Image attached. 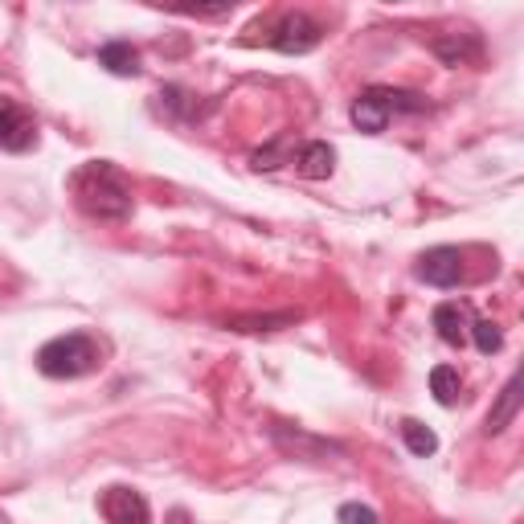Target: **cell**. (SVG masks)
Returning <instances> with one entry per match:
<instances>
[{
	"instance_id": "9",
	"label": "cell",
	"mask_w": 524,
	"mask_h": 524,
	"mask_svg": "<svg viewBox=\"0 0 524 524\" xmlns=\"http://www.w3.org/2000/svg\"><path fill=\"white\" fill-rule=\"evenodd\" d=\"M295 168H299L308 181H324V177H332V168H336V152H332V144H324V140L303 144L299 156H295Z\"/></svg>"
},
{
	"instance_id": "18",
	"label": "cell",
	"mask_w": 524,
	"mask_h": 524,
	"mask_svg": "<svg viewBox=\"0 0 524 524\" xmlns=\"http://www.w3.org/2000/svg\"><path fill=\"white\" fill-rule=\"evenodd\" d=\"M471 340H475V348L484 357H492V353H500V348H504V332L492 320H475L471 324Z\"/></svg>"
},
{
	"instance_id": "3",
	"label": "cell",
	"mask_w": 524,
	"mask_h": 524,
	"mask_svg": "<svg viewBox=\"0 0 524 524\" xmlns=\"http://www.w3.org/2000/svg\"><path fill=\"white\" fill-rule=\"evenodd\" d=\"M37 144V123L33 115L17 103L0 95V148L5 152H29Z\"/></svg>"
},
{
	"instance_id": "17",
	"label": "cell",
	"mask_w": 524,
	"mask_h": 524,
	"mask_svg": "<svg viewBox=\"0 0 524 524\" xmlns=\"http://www.w3.org/2000/svg\"><path fill=\"white\" fill-rule=\"evenodd\" d=\"M377 95H381V103H385L389 115H398V111H426V107H430L422 95H414V91H393V86H377Z\"/></svg>"
},
{
	"instance_id": "14",
	"label": "cell",
	"mask_w": 524,
	"mask_h": 524,
	"mask_svg": "<svg viewBox=\"0 0 524 524\" xmlns=\"http://www.w3.org/2000/svg\"><path fill=\"white\" fill-rule=\"evenodd\" d=\"M459 389H463L459 369H451V365H434L430 369V393H434V402H439V406H455Z\"/></svg>"
},
{
	"instance_id": "6",
	"label": "cell",
	"mask_w": 524,
	"mask_h": 524,
	"mask_svg": "<svg viewBox=\"0 0 524 524\" xmlns=\"http://www.w3.org/2000/svg\"><path fill=\"white\" fill-rule=\"evenodd\" d=\"M271 46H275L279 54H308V50L320 46V25H316L312 17H303V13L283 17V21L275 25V33H271Z\"/></svg>"
},
{
	"instance_id": "7",
	"label": "cell",
	"mask_w": 524,
	"mask_h": 524,
	"mask_svg": "<svg viewBox=\"0 0 524 524\" xmlns=\"http://www.w3.org/2000/svg\"><path fill=\"white\" fill-rule=\"evenodd\" d=\"M418 279L430 287H455L463 279V254L455 246H434L418 258Z\"/></svg>"
},
{
	"instance_id": "11",
	"label": "cell",
	"mask_w": 524,
	"mask_h": 524,
	"mask_svg": "<svg viewBox=\"0 0 524 524\" xmlns=\"http://www.w3.org/2000/svg\"><path fill=\"white\" fill-rule=\"evenodd\" d=\"M516 414H520V377H512L504 389H500V402L492 406V414H488V434H500V430H508L512 422H516Z\"/></svg>"
},
{
	"instance_id": "2",
	"label": "cell",
	"mask_w": 524,
	"mask_h": 524,
	"mask_svg": "<svg viewBox=\"0 0 524 524\" xmlns=\"http://www.w3.org/2000/svg\"><path fill=\"white\" fill-rule=\"evenodd\" d=\"M37 369L54 377V381H70V377H86L99 369V344L86 332H66L54 336L50 344L37 348Z\"/></svg>"
},
{
	"instance_id": "8",
	"label": "cell",
	"mask_w": 524,
	"mask_h": 524,
	"mask_svg": "<svg viewBox=\"0 0 524 524\" xmlns=\"http://www.w3.org/2000/svg\"><path fill=\"white\" fill-rule=\"evenodd\" d=\"M353 123L365 131V136H381L385 131V123H389V111H385V103H381V95H377V86H369V91H361L357 95V103H353Z\"/></svg>"
},
{
	"instance_id": "19",
	"label": "cell",
	"mask_w": 524,
	"mask_h": 524,
	"mask_svg": "<svg viewBox=\"0 0 524 524\" xmlns=\"http://www.w3.org/2000/svg\"><path fill=\"white\" fill-rule=\"evenodd\" d=\"M336 520H340V524H381L377 512H373L369 504H340Z\"/></svg>"
},
{
	"instance_id": "12",
	"label": "cell",
	"mask_w": 524,
	"mask_h": 524,
	"mask_svg": "<svg viewBox=\"0 0 524 524\" xmlns=\"http://www.w3.org/2000/svg\"><path fill=\"white\" fill-rule=\"evenodd\" d=\"M434 328H439V336L447 344H463L471 336V324H467V312L459 308V303H439L434 308Z\"/></svg>"
},
{
	"instance_id": "15",
	"label": "cell",
	"mask_w": 524,
	"mask_h": 524,
	"mask_svg": "<svg viewBox=\"0 0 524 524\" xmlns=\"http://www.w3.org/2000/svg\"><path fill=\"white\" fill-rule=\"evenodd\" d=\"M402 443H406L410 455H418V459H426V455L439 451V439H434V430H426V426L414 422V418L402 422Z\"/></svg>"
},
{
	"instance_id": "16",
	"label": "cell",
	"mask_w": 524,
	"mask_h": 524,
	"mask_svg": "<svg viewBox=\"0 0 524 524\" xmlns=\"http://www.w3.org/2000/svg\"><path fill=\"white\" fill-rule=\"evenodd\" d=\"M295 320H299V312H279V316H234L230 328H234V332H275V328H287V324H295Z\"/></svg>"
},
{
	"instance_id": "1",
	"label": "cell",
	"mask_w": 524,
	"mask_h": 524,
	"mask_svg": "<svg viewBox=\"0 0 524 524\" xmlns=\"http://www.w3.org/2000/svg\"><path fill=\"white\" fill-rule=\"evenodd\" d=\"M74 201L86 217H95V222H123L131 217V189L123 181V172L107 160H91L74 172Z\"/></svg>"
},
{
	"instance_id": "10",
	"label": "cell",
	"mask_w": 524,
	"mask_h": 524,
	"mask_svg": "<svg viewBox=\"0 0 524 524\" xmlns=\"http://www.w3.org/2000/svg\"><path fill=\"white\" fill-rule=\"evenodd\" d=\"M434 54H439L447 66H467V62H479L484 46H479L475 33H451V37L434 41Z\"/></svg>"
},
{
	"instance_id": "4",
	"label": "cell",
	"mask_w": 524,
	"mask_h": 524,
	"mask_svg": "<svg viewBox=\"0 0 524 524\" xmlns=\"http://www.w3.org/2000/svg\"><path fill=\"white\" fill-rule=\"evenodd\" d=\"M99 512H103L107 524H152L148 500L136 488H123V484H115L99 496Z\"/></svg>"
},
{
	"instance_id": "5",
	"label": "cell",
	"mask_w": 524,
	"mask_h": 524,
	"mask_svg": "<svg viewBox=\"0 0 524 524\" xmlns=\"http://www.w3.org/2000/svg\"><path fill=\"white\" fill-rule=\"evenodd\" d=\"M271 439H275V447H279L283 455H291V459H312V463H320V459H328V455H344V447H336V443H328V439H316V434L299 430V426H271Z\"/></svg>"
},
{
	"instance_id": "13",
	"label": "cell",
	"mask_w": 524,
	"mask_h": 524,
	"mask_svg": "<svg viewBox=\"0 0 524 524\" xmlns=\"http://www.w3.org/2000/svg\"><path fill=\"white\" fill-rule=\"evenodd\" d=\"M99 66H107L119 78H131V74H140V54L131 50L127 41H107V46L99 50Z\"/></svg>"
}]
</instances>
